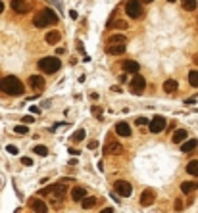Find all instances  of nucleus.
I'll use <instances>...</instances> for the list:
<instances>
[{
    "label": "nucleus",
    "instance_id": "nucleus-1",
    "mask_svg": "<svg viewBox=\"0 0 198 213\" xmlns=\"http://www.w3.org/2000/svg\"><path fill=\"white\" fill-rule=\"evenodd\" d=\"M65 183H58V184H52V186H46V188H42L39 190V196H48L52 204H62V200L65 196Z\"/></svg>",
    "mask_w": 198,
    "mask_h": 213
},
{
    "label": "nucleus",
    "instance_id": "nucleus-2",
    "mask_svg": "<svg viewBox=\"0 0 198 213\" xmlns=\"http://www.w3.org/2000/svg\"><path fill=\"white\" fill-rule=\"evenodd\" d=\"M2 90L6 94H10V96H19V94L25 92V86H23V83H21L17 77L8 75L6 79L2 81Z\"/></svg>",
    "mask_w": 198,
    "mask_h": 213
},
{
    "label": "nucleus",
    "instance_id": "nucleus-3",
    "mask_svg": "<svg viewBox=\"0 0 198 213\" xmlns=\"http://www.w3.org/2000/svg\"><path fill=\"white\" fill-rule=\"evenodd\" d=\"M33 23H35V27H39V29H45V27H48V25H56V23H58V16L54 14L50 8H45L42 12H39V14L35 16Z\"/></svg>",
    "mask_w": 198,
    "mask_h": 213
},
{
    "label": "nucleus",
    "instance_id": "nucleus-4",
    "mask_svg": "<svg viewBox=\"0 0 198 213\" xmlns=\"http://www.w3.org/2000/svg\"><path fill=\"white\" fill-rule=\"evenodd\" d=\"M62 67L60 60L58 58H54V56H48V58H42L39 62V69H42L45 73H56L58 69Z\"/></svg>",
    "mask_w": 198,
    "mask_h": 213
},
{
    "label": "nucleus",
    "instance_id": "nucleus-5",
    "mask_svg": "<svg viewBox=\"0 0 198 213\" xmlns=\"http://www.w3.org/2000/svg\"><path fill=\"white\" fill-rule=\"evenodd\" d=\"M125 12H127L129 17H133V19L140 17L142 16V2H140V0H129V2L125 4Z\"/></svg>",
    "mask_w": 198,
    "mask_h": 213
},
{
    "label": "nucleus",
    "instance_id": "nucleus-6",
    "mask_svg": "<svg viewBox=\"0 0 198 213\" xmlns=\"http://www.w3.org/2000/svg\"><path fill=\"white\" fill-rule=\"evenodd\" d=\"M166 125H167V121H166V117H162V115H156V117H152V121H148V129L154 134L162 132L163 129H166Z\"/></svg>",
    "mask_w": 198,
    "mask_h": 213
},
{
    "label": "nucleus",
    "instance_id": "nucleus-7",
    "mask_svg": "<svg viewBox=\"0 0 198 213\" xmlns=\"http://www.w3.org/2000/svg\"><path fill=\"white\" fill-rule=\"evenodd\" d=\"M144 88H146V81H144V77H140V75H133V79H131V92L133 94H142L144 92Z\"/></svg>",
    "mask_w": 198,
    "mask_h": 213
},
{
    "label": "nucleus",
    "instance_id": "nucleus-8",
    "mask_svg": "<svg viewBox=\"0 0 198 213\" xmlns=\"http://www.w3.org/2000/svg\"><path fill=\"white\" fill-rule=\"evenodd\" d=\"M114 190H116V194L123 196V198H129L131 192H133V186H131L127 181H116L114 183Z\"/></svg>",
    "mask_w": 198,
    "mask_h": 213
},
{
    "label": "nucleus",
    "instance_id": "nucleus-9",
    "mask_svg": "<svg viewBox=\"0 0 198 213\" xmlns=\"http://www.w3.org/2000/svg\"><path fill=\"white\" fill-rule=\"evenodd\" d=\"M154 200H156V192H154L152 188L142 190V194H140V206H142V207L152 206V204H154Z\"/></svg>",
    "mask_w": 198,
    "mask_h": 213
},
{
    "label": "nucleus",
    "instance_id": "nucleus-10",
    "mask_svg": "<svg viewBox=\"0 0 198 213\" xmlns=\"http://www.w3.org/2000/svg\"><path fill=\"white\" fill-rule=\"evenodd\" d=\"M27 204H29V207H31L33 211H37V213H45V211H48L46 201H45V200H40V198H31Z\"/></svg>",
    "mask_w": 198,
    "mask_h": 213
},
{
    "label": "nucleus",
    "instance_id": "nucleus-11",
    "mask_svg": "<svg viewBox=\"0 0 198 213\" xmlns=\"http://www.w3.org/2000/svg\"><path fill=\"white\" fill-rule=\"evenodd\" d=\"M12 10L16 14H27L31 10L29 0H12Z\"/></svg>",
    "mask_w": 198,
    "mask_h": 213
},
{
    "label": "nucleus",
    "instance_id": "nucleus-12",
    "mask_svg": "<svg viewBox=\"0 0 198 213\" xmlns=\"http://www.w3.org/2000/svg\"><path fill=\"white\" fill-rule=\"evenodd\" d=\"M121 152H123V146L119 142H116V140H110L106 144V148H104V154L106 155H119Z\"/></svg>",
    "mask_w": 198,
    "mask_h": 213
},
{
    "label": "nucleus",
    "instance_id": "nucleus-13",
    "mask_svg": "<svg viewBox=\"0 0 198 213\" xmlns=\"http://www.w3.org/2000/svg\"><path fill=\"white\" fill-rule=\"evenodd\" d=\"M45 79H42V77L40 75H31L29 77V86L33 88V90H37V92H40L42 90V88H45Z\"/></svg>",
    "mask_w": 198,
    "mask_h": 213
},
{
    "label": "nucleus",
    "instance_id": "nucleus-14",
    "mask_svg": "<svg viewBox=\"0 0 198 213\" xmlns=\"http://www.w3.org/2000/svg\"><path fill=\"white\" fill-rule=\"evenodd\" d=\"M116 132L119 134V137H125V138H129L131 137V134H133V131H131V127L127 125V123H117V125H116Z\"/></svg>",
    "mask_w": 198,
    "mask_h": 213
},
{
    "label": "nucleus",
    "instance_id": "nucleus-15",
    "mask_svg": "<svg viewBox=\"0 0 198 213\" xmlns=\"http://www.w3.org/2000/svg\"><path fill=\"white\" fill-rule=\"evenodd\" d=\"M106 52L112 56H121V54H125V44H108Z\"/></svg>",
    "mask_w": 198,
    "mask_h": 213
},
{
    "label": "nucleus",
    "instance_id": "nucleus-16",
    "mask_svg": "<svg viewBox=\"0 0 198 213\" xmlns=\"http://www.w3.org/2000/svg\"><path fill=\"white\" fill-rule=\"evenodd\" d=\"M121 67H123V69H125L127 73H133V75H135V73H139V69H140L139 63H137L135 60H125Z\"/></svg>",
    "mask_w": 198,
    "mask_h": 213
},
{
    "label": "nucleus",
    "instance_id": "nucleus-17",
    "mask_svg": "<svg viewBox=\"0 0 198 213\" xmlns=\"http://www.w3.org/2000/svg\"><path fill=\"white\" fill-rule=\"evenodd\" d=\"M163 92H167V94H173L175 90H177V88H179V83L177 81H175V79H167L166 83H163Z\"/></svg>",
    "mask_w": 198,
    "mask_h": 213
},
{
    "label": "nucleus",
    "instance_id": "nucleus-18",
    "mask_svg": "<svg viewBox=\"0 0 198 213\" xmlns=\"http://www.w3.org/2000/svg\"><path fill=\"white\" fill-rule=\"evenodd\" d=\"M198 148V140L196 138H191V140H186V142H181V150L185 152V154H189V152H192V150H196Z\"/></svg>",
    "mask_w": 198,
    "mask_h": 213
},
{
    "label": "nucleus",
    "instance_id": "nucleus-19",
    "mask_svg": "<svg viewBox=\"0 0 198 213\" xmlns=\"http://www.w3.org/2000/svg\"><path fill=\"white\" fill-rule=\"evenodd\" d=\"M85 196H87V190H85L83 186H75V188L71 190V200H73V201H81Z\"/></svg>",
    "mask_w": 198,
    "mask_h": 213
},
{
    "label": "nucleus",
    "instance_id": "nucleus-20",
    "mask_svg": "<svg viewBox=\"0 0 198 213\" xmlns=\"http://www.w3.org/2000/svg\"><path fill=\"white\" fill-rule=\"evenodd\" d=\"M196 188H198V183L196 181H185V183H181V192H185V194L194 192Z\"/></svg>",
    "mask_w": 198,
    "mask_h": 213
},
{
    "label": "nucleus",
    "instance_id": "nucleus-21",
    "mask_svg": "<svg viewBox=\"0 0 198 213\" xmlns=\"http://www.w3.org/2000/svg\"><path fill=\"white\" fill-rule=\"evenodd\" d=\"M108 44H125V35L123 33H114L108 37Z\"/></svg>",
    "mask_w": 198,
    "mask_h": 213
},
{
    "label": "nucleus",
    "instance_id": "nucleus-22",
    "mask_svg": "<svg viewBox=\"0 0 198 213\" xmlns=\"http://www.w3.org/2000/svg\"><path fill=\"white\" fill-rule=\"evenodd\" d=\"M108 29H119V31H123V29H127V21H123V19H112L108 23Z\"/></svg>",
    "mask_w": 198,
    "mask_h": 213
},
{
    "label": "nucleus",
    "instance_id": "nucleus-23",
    "mask_svg": "<svg viewBox=\"0 0 198 213\" xmlns=\"http://www.w3.org/2000/svg\"><path fill=\"white\" fill-rule=\"evenodd\" d=\"M94 206H96V198H92V196H85L81 200V207L83 209H92Z\"/></svg>",
    "mask_w": 198,
    "mask_h": 213
},
{
    "label": "nucleus",
    "instance_id": "nucleus-24",
    "mask_svg": "<svg viewBox=\"0 0 198 213\" xmlns=\"http://www.w3.org/2000/svg\"><path fill=\"white\" fill-rule=\"evenodd\" d=\"M185 140H186V131L185 129H177V131H175V134H173V142L175 144H181Z\"/></svg>",
    "mask_w": 198,
    "mask_h": 213
},
{
    "label": "nucleus",
    "instance_id": "nucleus-25",
    "mask_svg": "<svg viewBox=\"0 0 198 213\" xmlns=\"http://www.w3.org/2000/svg\"><path fill=\"white\" fill-rule=\"evenodd\" d=\"M60 39H62L60 31H50L48 35H46V42H48V44H58V42H60Z\"/></svg>",
    "mask_w": 198,
    "mask_h": 213
},
{
    "label": "nucleus",
    "instance_id": "nucleus-26",
    "mask_svg": "<svg viewBox=\"0 0 198 213\" xmlns=\"http://www.w3.org/2000/svg\"><path fill=\"white\" fill-rule=\"evenodd\" d=\"M181 6H183V10H186V12H194V10L198 8V2L196 0H181Z\"/></svg>",
    "mask_w": 198,
    "mask_h": 213
},
{
    "label": "nucleus",
    "instance_id": "nucleus-27",
    "mask_svg": "<svg viewBox=\"0 0 198 213\" xmlns=\"http://www.w3.org/2000/svg\"><path fill=\"white\" fill-rule=\"evenodd\" d=\"M186 173L198 177V160H194V161H191L189 165H186Z\"/></svg>",
    "mask_w": 198,
    "mask_h": 213
},
{
    "label": "nucleus",
    "instance_id": "nucleus-28",
    "mask_svg": "<svg viewBox=\"0 0 198 213\" xmlns=\"http://www.w3.org/2000/svg\"><path fill=\"white\" fill-rule=\"evenodd\" d=\"M189 83H191L194 88H198V71H191V73H189Z\"/></svg>",
    "mask_w": 198,
    "mask_h": 213
},
{
    "label": "nucleus",
    "instance_id": "nucleus-29",
    "mask_svg": "<svg viewBox=\"0 0 198 213\" xmlns=\"http://www.w3.org/2000/svg\"><path fill=\"white\" fill-rule=\"evenodd\" d=\"M83 138H85V129H79V131L73 134V138H71V140H73V142H81Z\"/></svg>",
    "mask_w": 198,
    "mask_h": 213
},
{
    "label": "nucleus",
    "instance_id": "nucleus-30",
    "mask_svg": "<svg viewBox=\"0 0 198 213\" xmlns=\"http://www.w3.org/2000/svg\"><path fill=\"white\" fill-rule=\"evenodd\" d=\"M14 131H16L17 134H27V132H29L27 125H16V127H14Z\"/></svg>",
    "mask_w": 198,
    "mask_h": 213
},
{
    "label": "nucleus",
    "instance_id": "nucleus-31",
    "mask_svg": "<svg viewBox=\"0 0 198 213\" xmlns=\"http://www.w3.org/2000/svg\"><path fill=\"white\" fill-rule=\"evenodd\" d=\"M35 154H39V155H46V154H48V148H46V146H35Z\"/></svg>",
    "mask_w": 198,
    "mask_h": 213
},
{
    "label": "nucleus",
    "instance_id": "nucleus-32",
    "mask_svg": "<svg viewBox=\"0 0 198 213\" xmlns=\"http://www.w3.org/2000/svg\"><path fill=\"white\" fill-rule=\"evenodd\" d=\"M6 150H8V154H12V155L17 154V146H12V144H10V146H6Z\"/></svg>",
    "mask_w": 198,
    "mask_h": 213
},
{
    "label": "nucleus",
    "instance_id": "nucleus-33",
    "mask_svg": "<svg viewBox=\"0 0 198 213\" xmlns=\"http://www.w3.org/2000/svg\"><path fill=\"white\" fill-rule=\"evenodd\" d=\"M137 125H140V127L148 125V119H146V117H139V119H137Z\"/></svg>",
    "mask_w": 198,
    "mask_h": 213
},
{
    "label": "nucleus",
    "instance_id": "nucleus-34",
    "mask_svg": "<svg viewBox=\"0 0 198 213\" xmlns=\"http://www.w3.org/2000/svg\"><path fill=\"white\" fill-rule=\"evenodd\" d=\"M33 121H35V117H33V115H25V117H23V123H25V125H31Z\"/></svg>",
    "mask_w": 198,
    "mask_h": 213
},
{
    "label": "nucleus",
    "instance_id": "nucleus-35",
    "mask_svg": "<svg viewBox=\"0 0 198 213\" xmlns=\"http://www.w3.org/2000/svg\"><path fill=\"white\" fill-rule=\"evenodd\" d=\"M21 163L29 167V165H33V160H31V158H27V155H25V158H21Z\"/></svg>",
    "mask_w": 198,
    "mask_h": 213
},
{
    "label": "nucleus",
    "instance_id": "nucleus-36",
    "mask_svg": "<svg viewBox=\"0 0 198 213\" xmlns=\"http://www.w3.org/2000/svg\"><path fill=\"white\" fill-rule=\"evenodd\" d=\"M181 209H183V201L177 200V201H175V211H181Z\"/></svg>",
    "mask_w": 198,
    "mask_h": 213
},
{
    "label": "nucleus",
    "instance_id": "nucleus-37",
    "mask_svg": "<svg viewBox=\"0 0 198 213\" xmlns=\"http://www.w3.org/2000/svg\"><path fill=\"white\" fill-rule=\"evenodd\" d=\"M92 111H94V113H96V117H100V113H102V108H98V106H94V108H92Z\"/></svg>",
    "mask_w": 198,
    "mask_h": 213
},
{
    "label": "nucleus",
    "instance_id": "nucleus-38",
    "mask_svg": "<svg viewBox=\"0 0 198 213\" xmlns=\"http://www.w3.org/2000/svg\"><path fill=\"white\" fill-rule=\"evenodd\" d=\"M89 148H91V150H94V148H98V142H96V140H92V142H89Z\"/></svg>",
    "mask_w": 198,
    "mask_h": 213
},
{
    "label": "nucleus",
    "instance_id": "nucleus-39",
    "mask_svg": "<svg viewBox=\"0 0 198 213\" xmlns=\"http://www.w3.org/2000/svg\"><path fill=\"white\" fill-rule=\"evenodd\" d=\"M31 113H40V109H39L37 106H33V108H31Z\"/></svg>",
    "mask_w": 198,
    "mask_h": 213
},
{
    "label": "nucleus",
    "instance_id": "nucleus-40",
    "mask_svg": "<svg viewBox=\"0 0 198 213\" xmlns=\"http://www.w3.org/2000/svg\"><path fill=\"white\" fill-rule=\"evenodd\" d=\"M102 213H114V207H106V209H102Z\"/></svg>",
    "mask_w": 198,
    "mask_h": 213
},
{
    "label": "nucleus",
    "instance_id": "nucleus-41",
    "mask_svg": "<svg viewBox=\"0 0 198 213\" xmlns=\"http://www.w3.org/2000/svg\"><path fill=\"white\" fill-rule=\"evenodd\" d=\"M69 17H71V19H77V12H73V10H71V12H69Z\"/></svg>",
    "mask_w": 198,
    "mask_h": 213
},
{
    "label": "nucleus",
    "instance_id": "nucleus-42",
    "mask_svg": "<svg viewBox=\"0 0 198 213\" xmlns=\"http://www.w3.org/2000/svg\"><path fill=\"white\" fill-rule=\"evenodd\" d=\"M192 62H194V63L198 65V54H194V56H192Z\"/></svg>",
    "mask_w": 198,
    "mask_h": 213
},
{
    "label": "nucleus",
    "instance_id": "nucleus-43",
    "mask_svg": "<svg viewBox=\"0 0 198 213\" xmlns=\"http://www.w3.org/2000/svg\"><path fill=\"white\" fill-rule=\"evenodd\" d=\"M2 12H4V2L0 0V14H2Z\"/></svg>",
    "mask_w": 198,
    "mask_h": 213
},
{
    "label": "nucleus",
    "instance_id": "nucleus-44",
    "mask_svg": "<svg viewBox=\"0 0 198 213\" xmlns=\"http://www.w3.org/2000/svg\"><path fill=\"white\" fill-rule=\"evenodd\" d=\"M142 4H150V2H154V0H140Z\"/></svg>",
    "mask_w": 198,
    "mask_h": 213
},
{
    "label": "nucleus",
    "instance_id": "nucleus-45",
    "mask_svg": "<svg viewBox=\"0 0 198 213\" xmlns=\"http://www.w3.org/2000/svg\"><path fill=\"white\" fill-rule=\"evenodd\" d=\"M0 90H2V81H0Z\"/></svg>",
    "mask_w": 198,
    "mask_h": 213
},
{
    "label": "nucleus",
    "instance_id": "nucleus-46",
    "mask_svg": "<svg viewBox=\"0 0 198 213\" xmlns=\"http://www.w3.org/2000/svg\"><path fill=\"white\" fill-rule=\"evenodd\" d=\"M167 2H175V0H167Z\"/></svg>",
    "mask_w": 198,
    "mask_h": 213
},
{
    "label": "nucleus",
    "instance_id": "nucleus-47",
    "mask_svg": "<svg viewBox=\"0 0 198 213\" xmlns=\"http://www.w3.org/2000/svg\"><path fill=\"white\" fill-rule=\"evenodd\" d=\"M196 31H198V25H196Z\"/></svg>",
    "mask_w": 198,
    "mask_h": 213
}]
</instances>
